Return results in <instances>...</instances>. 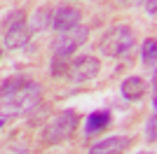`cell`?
<instances>
[{"instance_id": "1", "label": "cell", "mask_w": 157, "mask_h": 154, "mask_svg": "<svg viewBox=\"0 0 157 154\" xmlns=\"http://www.w3.org/2000/svg\"><path fill=\"white\" fill-rule=\"evenodd\" d=\"M40 101L42 86L35 79L17 75L0 84V115L5 117H24L38 108Z\"/></svg>"}, {"instance_id": "2", "label": "cell", "mask_w": 157, "mask_h": 154, "mask_svg": "<svg viewBox=\"0 0 157 154\" xmlns=\"http://www.w3.org/2000/svg\"><path fill=\"white\" fill-rule=\"evenodd\" d=\"M78 124H80V115L75 110H61L59 115H54L47 122V126L42 128V142L45 145H59V142L68 140L75 133Z\"/></svg>"}, {"instance_id": "3", "label": "cell", "mask_w": 157, "mask_h": 154, "mask_svg": "<svg viewBox=\"0 0 157 154\" xmlns=\"http://www.w3.org/2000/svg\"><path fill=\"white\" fill-rule=\"evenodd\" d=\"M2 26H5V42L7 49H21V47L28 45L31 40V28L26 24V12L24 9H12L2 19Z\"/></svg>"}, {"instance_id": "4", "label": "cell", "mask_w": 157, "mask_h": 154, "mask_svg": "<svg viewBox=\"0 0 157 154\" xmlns=\"http://www.w3.org/2000/svg\"><path fill=\"white\" fill-rule=\"evenodd\" d=\"M134 45H136V33L129 26H115L101 40V54H105L110 58H120L127 51L134 49Z\"/></svg>"}, {"instance_id": "5", "label": "cell", "mask_w": 157, "mask_h": 154, "mask_svg": "<svg viewBox=\"0 0 157 154\" xmlns=\"http://www.w3.org/2000/svg\"><path fill=\"white\" fill-rule=\"evenodd\" d=\"M87 38H89V28L82 26V24L73 26V28H66V31H59V35H56L54 42H52L54 56H63V58L73 56V54L87 42Z\"/></svg>"}, {"instance_id": "6", "label": "cell", "mask_w": 157, "mask_h": 154, "mask_svg": "<svg viewBox=\"0 0 157 154\" xmlns=\"http://www.w3.org/2000/svg\"><path fill=\"white\" fill-rule=\"evenodd\" d=\"M101 72V61L96 56H78L73 63H68V77L75 84L92 82L94 77H98Z\"/></svg>"}, {"instance_id": "7", "label": "cell", "mask_w": 157, "mask_h": 154, "mask_svg": "<svg viewBox=\"0 0 157 154\" xmlns=\"http://www.w3.org/2000/svg\"><path fill=\"white\" fill-rule=\"evenodd\" d=\"M82 21V9L75 5H59L56 9H52V26L54 31H66V28H73Z\"/></svg>"}, {"instance_id": "8", "label": "cell", "mask_w": 157, "mask_h": 154, "mask_svg": "<svg viewBox=\"0 0 157 154\" xmlns=\"http://www.w3.org/2000/svg\"><path fill=\"white\" fill-rule=\"evenodd\" d=\"M129 145H131L129 135H110V138L94 142L89 147V154H124Z\"/></svg>"}, {"instance_id": "9", "label": "cell", "mask_w": 157, "mask_h": 154, "mask_svg": "<svg viewBox=\"0 0 157 154\" xmlns=\"http://www.w3.org/2000/svg\"><path fill=\"white\" fill-rule=\"evenodd\" d=\"M110 124H113V115H110V112H108V110H96V112H92V115L87 117L85 135H87V138H92V135L103 133Z\"/></svg>"}, {"instance_id": "10", "label": "cell", "mask_w": 157, "mask_h": 154, "mask_svg": "<svg viewBox=\"0 0 157 154\" xmlns=\"http://www.w3.org/2000/svg\"><path fill=\"white\" fill-rule=\"evenodd\" d=\"M120 91H122V96L127 101H141L145 96V91H148V84H145V79L141 75H131L122 82Z\"/></svg>"}, {"instance_id": "11", "label": "cell", "mask_w": 157, "mask_h": 154, "mask_svg": "<svg viewBox=\"0 0 157 154\" xmlns=\"http://www.w3.org/2000/svg\"><path fill=\"white\" fill-rule=\"evenodd\" d=\"M155 56H157V42L155 38H148L143 42V51H141V61H143L145 68L155 70Z\"/></svg>"}, {"instance_id": "12", "label": "cell", "mask_w": 157, "mask_h": 154, "mask_svg": "<svg viewBox=\"0 0 157 154\" xmlns=\"http://www.w3.org/2000/svg\"><path fill=\"white\" fill-rule=\"evenodd\" d=\"M49 21H52V9H49V7H40L38 12L33 14L31 33H33V31H42V28H47V26H49Z\"/></svg>"}, {"instance_id": "13", "label": "cell", "mask_w": 157, "mask_h": 154, "mask_svg": "<svg viewBox=\"0 0 157 154\" xmlns=\"http://www.w3.org/2000/svg\"><path fill=\"white\" fill-rule=\"evenodd\" d=\"M157 119H155V112L150 115V119H148V124H145V140L148 142H155V138H157Z\"/></svg>"}, {"instance_id": "14", "label": "cell", "mask_w": 157, "mask_h": 154, "mask_svg": "<svg viewBox=\"0 0 157 154\" xmlns=\"http://www.w3.org/2000/svg\"><path fill=\"white\" fill-rule=\"evenodd\" d=\"M143 5H145V12L150 14V16H155V12H157L155 9V0H143Z\"/></svg>"}, {"instance_id": "15", "label": "cell", "mask_w": 157, "mask_h": 154, "mask_svg": "<svg viewBox=\"0 0 157 154\" xmlns=\"http://www.w3.org/2000/svg\"><path fill=\"white\" fill-rule=\"evenodd\" d=\"M120 5H134V2H136V0H117Z\"/></svg>"}, {"instance_id": "16", "label": "cell", "mask_w": 157, "mask_h": 154, "mask_svg": "<svg viewBox=\"0 0 157 154\" xmlns=\"http://www.w3.org/2000/svg\"><path fill=\"white\" fill-rule=\"evenodd\" d=\"M2 124H5V119H2V117H0V128H2Z\"/></svg>"}, {"instance_id": "17", "label": "cell", "mask_w": 157, "mask_h": 154, "mask_svg": "<svg viewBox=\"0 0 157 154\" xmlns=\"http://www.w3.org/2000/svg\"><path fill=\"white\" fill-rule=\"evenodd\" d=\"M0 58H2V47H0Z\"/></svg>"}, {"instance_id": "18", "label": "cell", "mask_w": 157, "mask_h": 154, "mask_svg": "<svg viewBox=\"0 0 157 154\" xmlns=\"http://www.w3.org/2000/svg\"><path fill=\"white\" fill-rule=\"evenodd\" d=\"M143 154H150V152H143Z\"/></svg>"}]
</instances>
